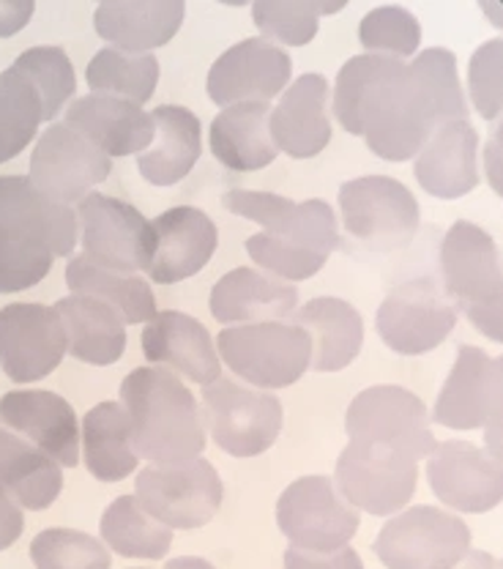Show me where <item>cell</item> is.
I'll return each mask as SVG.
<instances>
[{
  "instance_id": "20",
  "label": "cell",
  "mask_w": 503,
  "mask_h": 569,
  "mask_svg": "<svg viewBox=\"0 0 503 569\" xmlns=\"http://www.w3.org/2000/svg\"><path fill=\"white\" fill-rule=\"evenodd\" d=\"M0 425L20 432L58 466L80 462V427L74 408L47 389H20L0 397Z\"/></svg>"
},
{
  "instance_id": "8",
  "label": "cell",
  "mask_w": 503,
  "mask_h": 569,
  "mask_svg": "<svg viewBox=\"0 0 503 569\" xmlns=\"http://www.w3.org/2000/svg\"><path fill=\"white\" fill-rule=\"evenodd\" d=\"M200 417L222 452L233 458H254L274 447L280 438L282 402L276 395H263L230 378H217L203 387Z\"/></svg>"
},
{
  "instance_id": "6",
  "label": "cell",
  "mask_w": 503,
  "mask_h": 569,
  "mask_svg": "<svg viewBox=\"0 0 503 569\" xmlns=\"http://www.w3.org/2000/svg\"><path fill=\"white\" fill-rule=\"evenodd\" d=\"M340 209L348 233L375 252L408 247L419 230L416 198L389 176H361L342 183Z\"/></svg>"
},
{
  "instance_id": "47",
  "label": "cell",
  "mask_w": 503,
  "mask_h": 569,
  "mask_svg": "<svg viewBox=\"0 0 503 569\" xmlns=\"http://www.w3.org/2000/svg\"><path fill=\"white\" fill-rule=\"evenodd\" d=\"M33 11V0H0V39L20 33L31 22Z\"/></svg>"
},
{
  "instance_id": "33",
  "label": "cell",
  "mask_w": 503,
  "mask_h": 569,
  "mask_svg": "<svg viewBox=\"0 0 503 569\" xmlns=\"http://www.w3.org/2000/svg\"><path fill=\"white\" fill-rule=\"evenodd\" d=\"M0 485L20 507L41 512L63 490V473L41 449L0 427Z\"/></svg>"
},
{
  "instance_id": "45",
  "label": "cell",
  "mask_w": 503,
  "mask_h": 569,
  "mask_svg": "<svg viewBox=\"0 0 503 569\" xmlns=\"http://www.w3.org/2000/svg\"><path fill=\"white\" fill-rule=\"evenodd\" d=\"M285 569H364L353 548L331 550V553H312V550L290 548L285 553Z\"/></svg>"
},
{
  "instance_id": "10",
  "label": "cell",
  "mask_w": 503,
  "mask_h": 569,
  "mask_svg": "<svg viewBox=\"0 0 503 569\" xmlns=\"http://www.w3.org/2000/svg\"><path fill=\"white\" fill-rule=\"evenodd\" d=\"M276 523L290 539V548L331 553L356 537L359 512L340 496L334 479L304 477L280 496Z\"/></svg>"
},
{
  "instance_id": "3",
  "label": "cell",
  "mask_w": 503,
  "mask_h": 569,
  "mask_svg": "<svg viewBox=\"0 0 503 569\" xmlns=\"http://www.w3.org/2000/svg\"><path fill=\"white\" fill-rule=\"evenodd\" d=\"M121 402L132 425V449L151 466H179L200 458L205 427L198 400L175 372L138 367L121 383Z\"/></svg>"
},
{
  "instance_id": "41",
  "label": "cell",
  "mask_w": 503,
  "mask_h": 569,
  "mask_svg": "<svg viewBox=\"0 0 503 569\" xmlns=\"http://www.w3.org/2000/svg\"><path fill=\"white\" fill-rule=\"evenodd\" d=\"M37 569H110L112 559L102 542L85 531L47 529L31 542Z\"/></svg>"
},
{
  "instance_id": "18",
  "label": "cell",
  "mask_w": 503,
  "mask_h": 569,
  "mask_svg": "<svg viewBox=\"0 0 503 569\" xmlns=\"http://www.w3.org/2000/svg\"><path fill=\"white\" fill-rule=\"evenodd\" d=\"M290 56L265 39H244L217 58L205 91L219 107L265 102L280 97L290 82Z\"/></svg>"
},
{
  "instance_id": "26",
  "label": "cell",
  "mask_w": 503,
  "mask_h": 569,
  "mask_svg": "<svg viewBox=\"0 0 503 569\" xmlns=\"http://www.w3.org/2000/svg\"><path fill=\"white\" fill-rule=\"evenodd\" d=\"M479 132L467 121H449L437 127L416 153V181L432 198L457 200L473 192Z\"/></svg>"
},
{
  "instance_id": "30",
  "label": "cell",
  "mask_w": 503,
  "mask_h": 569,
  "mask_svg": "<svg viewBox=\"0 0 503 569\" xmlns=\"http://www.w3.org/2000/svg\"><path fill=\"white\" fill-rule=\"evenodd\" d=\"M52 310L61 318L63 331H67L69 351L74 359L85 365L108 367L115 365L127 351V329L115 310L102 305L91 296H67L58 301Z\"/></svg>"
},
{
  "instance_id": "9",
  "label": "cell",
  "mask_w": 503,
  "mask_h": 569,
  "mask_svg": "<svg viewBox=\"0 0 503 569\" xmlns=\"http://www.w3.org/2000/svg\"><path fill=\"white\" fill-rule=\"evenodd\" d=\"M345 430L351 441L394 449L411 460L430 458L437 447L430 430L427 406L402 387L364 389L348 408Z\"/></svg>"
},
{
  "instance_id": "22",
  "label": "cell",
  "mask_w": 503,
  "mask_h": 569,
  "mask_svg": "<svg viewBox=\"0 0 503 569\" xmlns=\"http://www.w3.org/2000/svg\"><path fill=\"white\" fill-rule=\"evenodd\" d=\"M143 353L153 365H164L192 383L209 387L222 372L209 329L198 318L183 312H157L143 331Z\"/></svg>"
},
{
  "instance_id": "1",
  "label": "cell",
  "mask_w": 503,
  "mask_h": 569,
  "mask_svg": "<svg viewBox=\"0 0 503 569\" xmlns=\"http://www.w3.org/2000/svg\"><path fill=\"white\" fill-rule=\"evenodd\" d=\"M334 116L348 134H364L375 157L408 162L437 127L467 121L457 58L432 47L405 63L386 56H356L340 69Z\"/></svg>"
},
{
  "instance_id": "23",
  "label": "cell",
  "mask_w": 503,
  "mask_h": 569,
  "mask_svg": "<svg viewBox=\"0 0 503 569\" xmlns=\"http://www.w3.org/2000/svg\"><path fill=\"white\" fill-rule=\"evenodd\" d=\"M0 230L31 236L56 258H67L77 247L72 206L44 198L26 176H0Z\"/></svg>"
},
{
  "instance_id": "27",
  "label": "cell",
  "mask_w": 503,
  "mask_h": 569,
  "mask_svg": "<svg viewBox=\"0 0 503 569\" xmlns=\"http://www.w3.org/2000/svg\"><path fill=\"white\" fill-rule=\"evenodd\" d=\"M153 142L138 157V170L153 187L183 181L203 151V129L187 107L162 104L151 112Z\"/></svg>"
},
{
  "instance_id": "15",
  "label": "cell",
  "mask_w": 503,
  "mask_h": 569,
  "mask_svg": "<svg viewBox=\"0 0 503 569\" xmlns=\"http://www.w3.org/2000/svg\"><path fill=\"white\" fill-rule=\"evenodd\" d=\"M110 173L112 159L108 153L63 121L50 123L31 153V183L61 206L82 203Z\"/></svg>"
},
{
  "instance_id": "17",
  "label": "cell",
  "mask_w": 503,
  "mask_h": 569,
  "mask_svg": "<svg viewBox=\"0 0 503 569\" xmlns=\"http://www.w3.org/2000/svg\"><path fill=\"white\" fill-rule=\"evenodd\" d=\"M67 351V331L52 307L22 301L0 310V367L14 383L47 378Z\"/></svg>"
},
{
  "instance_id": "39",
  "label": "cell",
  "mask_w": 503,
  "mask_h": 569,
  "mask_svg": "<svg viewBox=\"0 0 503 569\" xmlns=\"http://www.w3.org/2000/svg\"><path fill=\"white\" fill-rule=\"evenodd\" d=\"M345 9V3H285V0H260L252 6L254 26L260 33L269 39L280 41L288 47H304L315 39L318 26H321V14H334V11Z\"/></svg>"
},
{
  "instance_id": "25",
  "label": "cell",
  "mask_w": 503,
  "mask_h": 569,
  "mask_svg": "<svg viewBox=\"0 0 503 569\" xmlns=\"http://www.w3.org/2000/svg\"><path fill=\"white\" fill-rule=\"evenodd\" d=\"M67 127L108 157H129L153 142V121L143 107L104 93H88L67 107Z\"/></svg>"
},
{
  "instance_id": "40",
  "label": "cell",
  "mask_w": 503,
  "mask_h": 569,
  "mask_svg": "<svg viewBox=\"0 0 503 569\" xmlns=\"http://www.w3.org/2000/svg\"><path fill=\"white\" fill-rule=\"evenodd\" d=\"M31 77V82L44 102V123H56L58 112L67 110V102L77 91V77L67 52L61 47H31L14 61Z\"/></svg>"
},
{
  "instance_id": "46",
  "label": "cell",
  "mask_w": 503,
  "mask_h": 569,
  "mask_svg": "<svg viewBox=\"0 0 503 569\" xmlns=\"http://www.w3.org/2000/svg\"><path fill=\"white\" fill-rule=\"evenodd\" d=\"M22 531H26V518H22L20 503L0 485V550L11 548L22 537Z\"/></svg>"
},
{
  "instance_id": "14",
  "label": "cell",
  "mask_w": 503,
  "mask_h": 569,
  "mask_svg": "<svg viewBox=\"0 0 503 569\" xmlns=\"http://www.w3.org/2000/svg\"><path fill=\"white\" fill-rule=\"evenodd\" d=\"M82 254L118 274L148 271L153 258V228L134 206L91 192L80 203Z\"/></svg>"
},
{
  "instance_id": "24",
  "label": "cell",
  "mask_w": 503,
  "mask_h": 569,
  "mask_svg": "<svg viewBox=\"0 0 503 569\" xmlns=\"http://www.w3.org/2000/svg\"><path fill=\"white\" fill-rule=\"evenodd\" d=\"M329 80L323 74H301L285 88L280 104L269 116V132L276 151L293 159H312L329 146L331 121L329 112Z\"/></svg>"
},
{
  "instance_id": "4",
  "label": "cell",
  "mask_w": 503,
  "mask_h": 569,
  "mask_svg": "<svg viewBox=\"0 0 503 569\" xmlns=\"http://www.w3.org/2000/svg\"><path fill=\"white\" fill-rule=\"evenodd\" d=\"M443 293L487 340H503L501 252L493 236L479 224H452L441 241Z\"/></svg>"
},
{
  "instance_id": "49",
  "label": "cell",
  "mask_w": 503,
  "mask_h": 569,
  "mask_svg": "<svg viewBox=\"0 0 503 569\" xmlns=\"http://www.w3.org/2000/svg\"><path fill=\"white\" fill-rule=\"evenodd\" d=\"M164 569H217V567L209 565L205 559H198V556H181V559L168 561Z\"/></svg>"
},
{
  "instance_id": "5",
  "label": "cell",
  "mask_w": 503,
  "mask_h": 569,
  "mask_svg": "<svg viewBox=\"0 0 503 569\" xmlns=\"http://www.w3.org/2000/svg\"><path fill=\"white\" fill-rule=\"evenodd\" d=\"M217 351L241 381L258 389H285L301 381L312 361V340L295 323H247L222 329Z\"/></svg>"
},
{
  "instance_id": "12",
  "label": "cell",
  "mask_w": 503,
  "mask_h": 569,
  "mask_svg": "<svg viewBox=\"0 0 503 569\" xmlns=\"http://www.w3.org/2000/svg\"><path fill=\"white\" fill-rule=\"evenodd\" d=\"M419 462L375 447V443L351 441L336 460V490L351 507L383 518L405 509L416 493Z\"/></svg>"
},
{
  "instance_id": "42",
  "label": "cell",
  "mask_w": 503,
  "mask_h": 569,
  "mask_svg": "<svg viewBox=\"0 0 503 569\" xmlns=\"http://www.w3.org/2000/svg\"><path fill=\"white\" fill-rule=\"evenodd\" d=\"M359 41L364 50H370V56H386L402 61L419 50L422 28H419L416 17L402 6H381L361 20Z\"/></svg>"
},
{
  "instance_id": "19",
  "label": "cell",
  "mask_w": 503,
  "mask_h": 569,
  "mask_svg": "<svg viewBox=\"0 0 503 569\" xmlns=\"http://www.w3.org/2000/svg\"><path fill=\"white\" fill-rule=\"evenodd\" d=\"M432 493L457 512H490L503 498L501 460L467 441H443L427 462Z\"/></svg>"
},
{
  "instance_id": "29",
  "label": "cell",
  "mask_w": 503,
  "mask_h": 569,
  "mask_svg": "<svg viewBox=\"0 0 503 569\" xmlns=\"http://www.w3.org/2000/svg\"><path fill=\"white\" fill-rule=\"evenodd\" d=\"M299 307V290L258 269H233L211 290V316L219 323H274Z\"/></svg>"
},
{
  "instance_id": "34",
  "label": "cell",
  "mask_w": 503,
  "mask_h": 569,
  "mask_svg": "<svg viewBox=\"0 0 503 569\" xmlns=\"http://www.w3.org/2000/svg\"><path fill=\"white\" fill-rule=\"evenodd\" d=\"M82 460L99 482H121L138 468L132 425L121 402H99L82 419Z\"/></svg>"
},
{
  "instance_id": "11",
  "label": "cell",
  "mask_w": 503,
  "mask_h": 569,
  "mask_svg": "<svg viewBox=\"0 0 503 569\" xmlns=\"http://www.w3.org/2000/svg\"><path fill=\"white\" fill-rule=\"evenodd\" d=\"M134 488L145 512L170 529L205 526L224 496L217 468L203 458L179 466H145Z\"/></svg>"
},
{
  "instance_id": "43",
  "label": "cell",
  "mask_w": 503,
  "mask_h": 569,
  "mask_svg": "<svg viewBox=\"0 0 503 569\" xmlns=\"http://www.w3.org/2000/svg\"><path fill=\"white\" fill-rule=\"evenodd\" d=\"M52 258L41 241L31 236L0 230V293H20L50 274Z\"/></svg>"
},
{
  "instance_id": "37",
  "label": "cell",
  "mask_w": 503,
  "mask_h": 569,
  "mask_svg": "<svg viewBox=\"0 0 503 569\" xmlns=\"http://www.w3.org/2000/svg\"><path fill=\"white\" fill-rule=\"evenodd\" d=\"M44 123L41 93L20 67L0 71V164L26 151Z\"/></svg>"
},
{
  "instance_id": "38",
  "label": "cell",
  "mask_w": 503,
  "mask_h": 569,
  "mask_svg": "<svg viewBox=\"0 0 503 569\" xmlns=\"http://www.w3.org/2000/svg\"><path fill=\"white\" fill-rule=\"evenodd\" d=\"M85 80L93 93L145 104L157 91L159 61L151 52H123L115 47H104L88 63Z\"/></svg>"
},
{
  "instance_id": "35",
  "label": "cell",
  "mask_w": 503,
  "mask_h": 569,
  "mask_svg": "<svg viewBox=\"0 0 503 569\" xmlns=\"http://www.w3.org/2000/svg\"><path fill=\"white\" fill-rule=\"evenodd\" d=\"M67 284L77 296H91L112 307L123 323H145L157 316V299L143 277L118 274L77 254L67 266Z\"/></svg>"
},
{
  "instance_id": "32",
  "label": "cell",
  "mask_w": 503,
  "mask_h": 569,
  "mask_svg": "<svg viewBox=\"0 0 503 569\" xmlns=\"http://www.w3.org/2000/svg\"><path fill=\"white\" fill-rule=\"evenodd\" d=\"M271 107L265 102L224 107L211 123V151L224 168L250 173L269 168L276 159V146L269 132Z\"/></svg>"
},
{
  "instance_id": "48",
  "label": "cell",
  "mask_w": 503,
  "mask_h": 569,
  "mask_svg": "<svg viewBox=\"0 0 503 569\" xmlns=\"http://www.w3.org/2000/svg\"><path fill=\"white\" fill-rule=\"evenodd\" d=\"M452 569H501V561L495 556L482 553V550H467Z\"/></svg>"
},
{
  "instance_id": "28",
  "label": "cell",
  "mask_w": 503,
  "mask_h": 569,
  "mask_svg": "<svg viewBox=\"0 0 503 569\" xmlns=\"http://www.w3.org/2000/svg\"><path fill=\"white\" fill-rule=\"evenodd\" d=\"M187 6L181 0H121L102 3L93 28L104 41L123 52H148L164 47L179 33Z\"/></svg>"
},
{
  "instance_id": "36",
  "label": "cell",
  "mask_w": 503,
  "mask_h": 569,
  "mask_svg": "<svg viewBox=\"0 0 503 569\" xmlns=\"http://www.w3.org/2000/svg\"><path fill=\"white\" fill-rule=\"evenodd\" d=\"M102 539L123 559L159 561L173 545V529L151 518L138 496H121L104 509Z\"/></svg>"
},
{
  "instance_id": "13",
  "label": "cell",
  "mask_w": 503,
  "mask_h": 569,
  "mask_svg": "<svg viewBox=\"0 0 503 569\" xmlns=\"http://www.w3.org/2000/svg\"><path fill=\"white\" fill-rule=\"evenodd\" d=\"M375 326L381 340L400 356L435 351L457 326V307L430 277L396 284L378 307Z\"/></svg>"
},
{
  "instance_id": "44",
  "label": "cell",
  "mask_w": 503,
  "mask_h": 569,
  "mask_svg": "<svg viewBox=\"0 0 503 569\" xmlns=\"http://www.w3.org/2000/svg\"><path fill=\"white\" fill-rule=\"evenodd\" d=\"M503 41H487L479 47L467 67V88H471L473 107L484 121H493L501 116V56Z\"/></svg>"
},
{
  "instance_id": "2",
  "label": "cell",
  "mask_w": 503,
  "mask_h": 569,
  "mask_svg": "<svg viewBox=\"0 0 503 569\" xmlns=\"http://www.w3.org/2000/svg\"><path fill=\"white\" fill-rule=\"evenodd\" d=\"M222 206L239 217L263 224V233L247 239V252L260 269L288 282H301L323 269L340 247L336 217L323 200L293 203L282 194L230 189Z\"/></svg>"
},
{
  "instance_id": "21",
  "label": "cell",
  "mask_w": 503,
  "mask_h": 569,
  "mask_svg": "<svg viewBox=\"0 0 503 569\" xmlns=\"http://www.w3.org/2000/svg\"><path fill=\"white\" fill-rule=\"evenodd\" d=\"M153 228V258L148 277L159 284H173L194 277L214 258L219 233L214 219L192 206H179L159 213Z\"/></svg>"
},
{
  "instance_id": "31",
  "label": "cell",
  "mask_w": 503,
  "mask_h": 569,
  "mask_svg": "<svg viewBox=\"0 0 503 569\" xmlns=\"http://www.w3.org/2000/svg\"><path fill=\"white\" fill-rule=\"evenodd\" d=\"M295 326L310 335L312 361L318 372H334L351 365L364 342V320L348 301L321 296L295 312Z\"/></svg>"
},
{
  "instance_id": "16",
  "label": "cell",
  "mask_w": 503,
  "mask_h": 569,
  "mask_svg": "<svg viewBox=\"0 0 503 569\" xmlns=\"http://www.w3.org/2000/svg\"><path fill=\"white\" fill-rule=\"evenodd\" d=\"M503 361L501 356H487L482 348L460 346L457 361L437 395L432 419L449 430H476L487 427V443L493 427L501 425L503 395Z\"/></svg>"
},
{
  "instance_id": "7",
  "label": "cell",
  "mask_w": 503,
  "mask_h": 569,
  "mask_svg": "<svg viewBox=\"0 0 503 569\" xmlns=\"http://www.w3.org/2000/svg\"><path fill=\"white\" fill-rule=\"evenodd\" d=\"M386 569H452L471 550V529L437 507H411L389 520L372 545Z\"/></svg>"
}]
</instances>
